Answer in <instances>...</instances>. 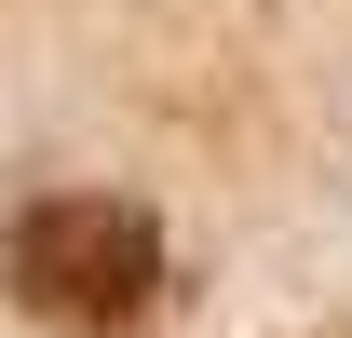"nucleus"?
<instances>
[{
  "mask_svg": "<svg viewBox=\"0 0 352 338\" xmlns=\"http://www.w3.org/2000/svg\"><path fill=\"white\" fill-rule=\"evenodd\" d=\"M0 271H14V297H28L41 325L122 338V325H149V297H163V230L135 203H109V190H41V203L14 216Z\"/></svg>",
  "mask_w": 352,
  "mask_h": 338,
  "instance_id": "nucleus-1",
  "label": "nucleus"
}]
</instances>
